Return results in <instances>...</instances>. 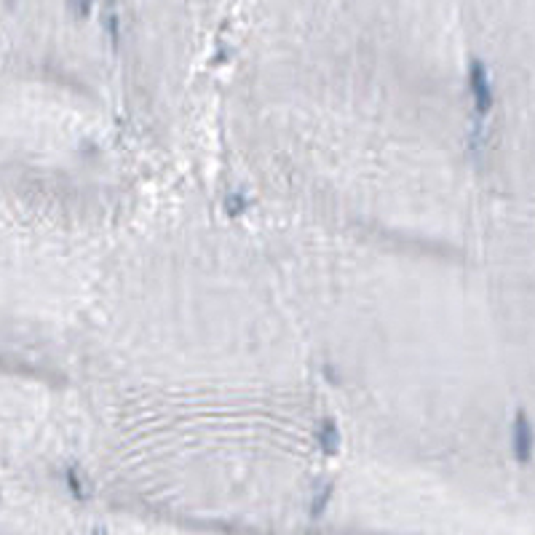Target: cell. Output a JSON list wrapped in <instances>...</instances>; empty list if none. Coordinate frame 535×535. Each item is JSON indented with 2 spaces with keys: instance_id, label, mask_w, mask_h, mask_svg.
<instances>
[{
  "instance_id": "obj_4",
  "label": "cell",
  "mask_w": 535,
  "mask_h": 535,
  "mask_svg": "<svg viewBox=\"0 0 535 535\" xmlns=\"http://www.w3.org/2000/svg\"><path fill=\"white\" fill-rule=\"evenodd\" d=\"M329 490H332V487L327 484L324 490H319V493H316V501H313V506H311V514H313V517H319V514H321V509L327 506V501H329Z\"/></svg>"
},
{
  "instance_id": "obj_1",
  "label": "cell",
  "mask_w": 535,
  "mask_h": 535,
  "mask_svg": "<svg viewBox=\"0 0 535 535\" xmlns=\"http://www.w3.org/2000/svg\"><path fill=\"white\" fill-rule=\"evenodd\" d=\"M468 81H471V94H474V104H477V113L487 115L490 107L495 102L493 97V88H490V78H487V70L482 62H474L471 72H468Z\"/></svg>"
},
{
  "instance_id": "obj_3",
  "label": "cell",
  "mask_w": 535,
  "mask_h": 535,
  "mask_svg": "<svg viewBox=\"0 0 535 535\" xmlns=\"http://www.w3.org/2000/svg\"><path fill=\"white\" fill-rule=\"evenodd\" d=\"M319 447L324 449L327 455H335L337 449H340V431H337V426L332 423V420H324L321 426H319Z\"/></svg>"
},
{
  "instance_id": "obj_2",
  "label": "cell",
  "mask_w": 535,
  "mask_h": 535,
  "mask_svg": "<svg viewBox=\"0 0 535 535\" xmlns=\"http://www.w3.org/2000/svg\"><path fill=\"white\" fill-rule=\"evenodd\" d=\"M511 447L519 461H530V452H533V431H530V423L527 417L519 413L514 420V433H511Z\"/></svg>"
}]
</instances>
